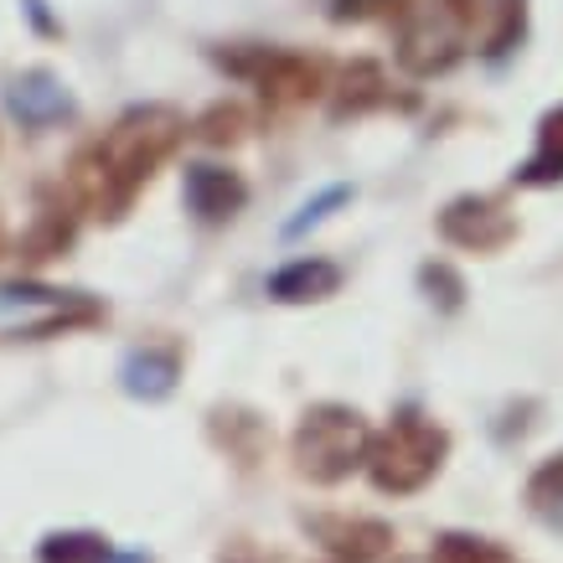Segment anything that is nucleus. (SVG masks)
Here are the masks:
<instances>
[{
    "label": "nucleus",
    "mask_w": 563,
    "mask_h": 563,
    "mask_svg": "<svg viewBox=\"0 0 563 563\" xmlns=\"http://www.w3.org/2000/svg\"><path fill=\"white\" fill-rule=\"evenodd\" d=\"M191 135V124L172 103H135L120 120L109 124L99 140H88L73 155V197L93 212L99 222H120L135 197L155 181V172L181 151V140Z\"/></svg>",
    "instance_id": "obj_1"
},
{
    "label": "nucleus",
    "mask_w": 563,
    "mask_h": 563,
    "mask_svg": "<svg viewBox=\"0 0 563 563\" xmlns=\"http://www.w3.org/2000/svg\"><path fill=\"white\" fill-rule=\"evenodd\" d=\"M486 21V0H413L398 21V68L440 78L461 63Z\"/></svg>",
    "instance_id": "obj_2"
},
{
    "label": "nucleus",
    "mask_w": 563,
    "mask_h": 563,
    "mask_svg": "<svg viewBox=\"0 0 563 563\" xmlns=\"http://www.w3.org/2000/svg\"><path fill=\"white\" fill-rule=\"evenodd\" d=\"M444 455H450L444 424L424 419L419 409H398L393 424L383 429V434H373L362 465H367V481H373L383 496H413L440 476Z\"/></svg>",
    "instance_id": "obj_3"
},
{
    "label": "nucleus",
    "mask_w": 563,
    "mask_h": 563,
    "mask_svg": "<svg viewBox=\"0 0 563 563\" xmlns=\"http://www.w3.org/2000/svg\"><path fill=\"white\" fill-rule=\"evenodd\" d=\"M367 444H373V429L357 409L346 404H316V409L300 413L295 424V471L316 486H336L367 461Z\"/></svg>",
    "instance_id": "obj_4"
},
{
    "label": "nucleus",
    "mask_w": 563,
    "mask_h": 563,
    "mask_svg": "<svg viewBox=\"0 0 563 563\" xmlns=\"http://www.w3.org/2000/svg\"><path fill=\"white\" fill-rule=\"evenodd\" d=\"M212 63H218L228 78H243V84L258 88L264 109H300V103L321 99L325 93V63L310 57V52H290V47H212Z\"/></svg>",
    "instance_id": "obj_5"
},
{
    "label": "nucleus",
    "mask_w": 563,
    "mask_h": 563,
    "mask_svg": "<svg viewBox=\"0 0 563 563\" xmlns=\"http://www.w3.org/2000/svg\"><path fill=\"white\" fill-rule=\"evenodd\" d=\"M434 228H440V239L450 249H465V254H501L522 233L507 197H492V191H465L455 202H444Z\"/></svg>",
    "instance_id": "obj_6"
},
{
    "label": "nucleus",
    "mask_w": 563,
    "mask_h": 563,
    "mask_svg": "<svg viewBox=\"0 0 563 563\" xmlns=\"http://www.w3.org/2000/svg\"><path fill=\"white\" fill-rule=\"evenodd\" d=\"M181 197H187V212L202 228H228L249 207V181L228 166H212V161H197L187 166V181H181Z\"/></svg>",
    "instance_id": "obj_7"
},
{
    "label": "nucleus",
    "mask_w": 563,
    "mask_h": 563,
    "mask_svg": "<svg viewBox=\"0 0 563 563\" xmlns=\"http://www.w3.org/2000/svg\"><path fill=\"white\" fill-rule=\"evenodd\" d=\"M325 93H331V120H362V114H373V109H388L393 103V84L388 73H383V63H373V57H352L342 73H336V84H325Z\"/></svg>",
    "instance_id": "obj_8"
},
{
    "label": "nucleus",
    "mask_w": 563,
    "mask_h": 563,
    "mask_svg": "<svg viewBox=\"0 0 563 563\" xmlns=\"http://www.w3.org/2000/svg\"><path fill=\"white\" fill-rule=\"evenodd\" d=\"M342 279H346L342 264L310 254V258H290L285 269H274L264 295H269L274 306H321V300H331V295L342 290Z\"/></svg>",
    "instance_id": "obj_9"
},
{
    "label": "nucleus",
    "mask_w": 563,
    "mask_h": 563,
    "mask_svg": "<svg viewBox=\"0 0 563 563\" xmlns=\"http://www.w3.org/2000/svg\"><path fill=\"white\" fill-rule=\"evenodd\" d=\"M306 528L342 563H367L393 543V528L377 517H306Z\"/></svg>",
    "instance_id": "obj_10"
},
{
    "label": "nucleus",
    "mask_w": 563,
    "mask_h": 563,
    "mask_svg": "<svg viewBox=\"0 0 563 563\" xmlns=\"http://www.w3.org/2000/svg\"><path fill=\"white\" fill-rule=\"evenodd\" d=\"M5 103H11V114H16L21 124H32V130H42V124H57V120H68V114H73L68 88L57 84L47 68L16 73V78L5 84Z\"/></svg>",
    "instance_id": "obj_11"
},
{
    "label": "nucleus",
    "mask_w": 563,
    "mask_h": 563,
    "mask_svg": "<svg viewBox=\"0 0 563 563\" xmlns=\"http://www.w3.org/2000/svg\"><path fill=\"white\" fill-rule=\"evenodd\" d=\"M176 377H181V346H172V342L135 346L120 367L124 393H130V398H145V404H161V398L176 388Z\"/></svg>",
    "instance_id": "obj_12"
},
{
    "label": "nucleus",
    "mask_w": 563,
    "mask_h": 563,
    "mask_svg": "<svg viewBox=\"0 0 563 563\" xmlns=\"http://www.w3.org/2000/svg\"><path fill=\"white\" fill-rule=\"evenodd\" d=\"M512 187H563V103L538 120V145L512 172Z\"/></svg>",
    "instance_id": "obj_13"
},
{
    "label": "nucleus",
    "mask_w": 563,
    "mask_h": 563,
    "mask_svg": "<svg viewBox=\"0 0 563 563\" xmlns=\"http://www.w3.org/2000/svg\"><path fill=\"white\" fill-rule=\"evenodd\" d=\"M492 5V26H486V63H501L507 52H517V42L528 36V0H486Z\"/></svg>",
    "instance_id": "obj_14"
},
{
    "label": "nucleus",
    "mask_w": 563,
    "mask_h": 563,
    "mask_svg": "<svg viewBox=\"0 0 563 563\" xmlns=\"http://www.w3.org/2000/svg\"><path fill=\"white\" fill-rule=\"evenodd\" d=\"M528 507L538 522H548L553 532H563V450L548 455L538 471L528 476Z\"/></svg>",
    "instance_id": "obj_15"
},
{
    "label": "nucleus",
    "mask_w": 563,
    "mask_h": 563,
    "mask_svg": "<svg viewBox=\"0 0 563 563\" xmlns=\"http://www.w3.org/2000/svg\"><path fill=\"white\" fill-rule=\"evenodd\" d=\"M42 563H109L114 548L103 543L99 532H52L47 543L36 548Z\"/></svg>",
    "instance_id": "obj_16"
},
{
    "label": "nucleus",
    "mask_w": 563,
    "mask_h": 563,
    "mask_svg": "<svg viewBox=\"0 0 563 563\" xmlns=\"http://www.w3.org/2000/svg\"><path fill=\"white\" fill-rule=\"evenodd\" d=\"M429 563H512L507 548H496L492 538H476V532H440L434 548H429Z\"/></svg>",
    "instance_id": "obj_17"
},
{
    "label": "nucleus",
    "mask_w": 563,
    "mask_h": 563,
    "mask_svg": "<svg viewBox=\"0 0 563 563\" xmlns=\"http://www.w3.org/2000/svg\"><path fill=\"white\" fill-rule=\"evenodd\" d=\"M68 243H73V212L68 207H47V212L36 218L32 233L21 239V254L36 264V258H57Z\"/></svg>",
    "instance_id": "obj_18"
},
{
    "label": "nucleus",
    "mask_w": 563,
    "mask_h": 563,
    "mask_svg": "<svg viewBox=\"0 0 563 563\" xmlns=\"http://www.w3.org/2000/svg\"><path fill=\"white\" fill-rule=\"evenodd\" d=\"M191 135L207 140V145H239V140L249 135V109H243V103H233V99L212 103L202 120L191 124Z\"/></svg>",
    "instance_id": "obj_19"
},
{
    "label": "nucleus",
    "mask_w": 563,
    "mask_h": 563,
    "mask_svg": "<svg viewBox=\"0 0 563 563\" xmlns=\"http://www.w3.org/2000/svg\"><path fill=\"white\" fill-rule=\"evenodd\" d=\"M419 290L429 295V306L444 310V316H455V310L465 306V279L444 258H429L424 269H419Z\"/></svg>",
    "instance_id": "obj_20"
},
{
    "label": "nucleus",
    "mask_w": 563,
    "mask_h": 563,
    "mask_svg": "<svg viewBox=\"0 0 563 563\" xmlns=\"http://www.w3.org/2000/svg\"><path fill=\"white\" fill-rule=\"evenodd\" d=\"M413 0H331L325 16L336 26H352V21H404Z\"/></svg>",
    "instance_id": "obj_21"
},
{
    "label": "nucleus",
    "mask_w": 563,
    "mask_h": 563,
    "mask_svg": "<svg viewBox=\"0 0 563 563\" xmlns=\"http://www.w3.org/2000/svg\"><path fill=\"white\" fill-rule=\"evenodd\" d=\"M346 202H352V187H346V181H336V187H325L321 197H310V202L300 207V212H295L290 222H285V239H300V233H310L316 222H325L331 212H336V207H346Z\"/></svg>",
    "instance_id": "obj_22"
},
{
    "label": "nucleus",
    "mask_w": 563,
    "mask_h": 563,
    "mask_svg": "<svg viewBox=\"0 0 563 563\" xmlns=\"http://www.w3.org/2000/svg\"><path fill=\"white\" fill-rule=\"evenodd\" d=\"M218 563H285V559L269 553V548H258L254 538H233V543L218 553Z\"/></svg>",
    "instance_id": "obj_23"
},
{
    "label": "nucleus",
    "mask_w": 563,
    "mask_h": 563,
    "mask_svg": "<svg viewBox=\"0 0 563 563\" xmlns=\"http://www.w3.org/2000/svg\"><path fill=\"white\" fill-rule=\"evenodd\" d=\"M0 254H5V222H0Z\"/></svg>",
    "instance_id": "obj_24"
},
{
    "label": "nucleus",
    "mask_w": 563,
    "mask_h": 563,
    "mask_svg": "<svg viewBox=\"0 0 563 563\" xmlns=\"http://www.w3.org/2000/svg\"><path fill=\"white\" fill-rule=\"evenodd\" d=\"M325 563H342V559H325Z\"/></svg>",
    "instance_id": "obj_25"
}]
</instances>
